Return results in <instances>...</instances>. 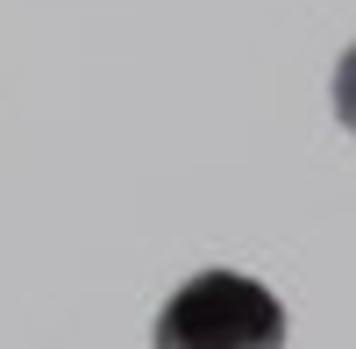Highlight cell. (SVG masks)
Returning a JSON list of instances; mask_svg holds the SVG:
<instances>
[{"label": "cell", "mask_w": 356, "mask_h": 349, "mask_svg": "<svg viewBox=\"0 0 356 349\" xmlns=\"http://www.w3.org/2000/svg\"><path fill=\"white\" fill-rule=\"evenodd\" d=\"M157 349H285V307L243 271H200L157 314Z\"/></svg>", "instance_id": "cell-1"}, {"label": "cell", "mask_w": 356, "mask_h": 349, "mask_svg": "<svg viewBox=\"0 0 356 349\" xmlns=\"http://www.w3.org/2000/svg\"><path fill=\"white\" fill-rule=\"evenodd\" d=\"M335 114H342V129L356 136V43L342 50V65H335Z\"/></svg>", "instance_id": "cell-2"}]
</instances>
